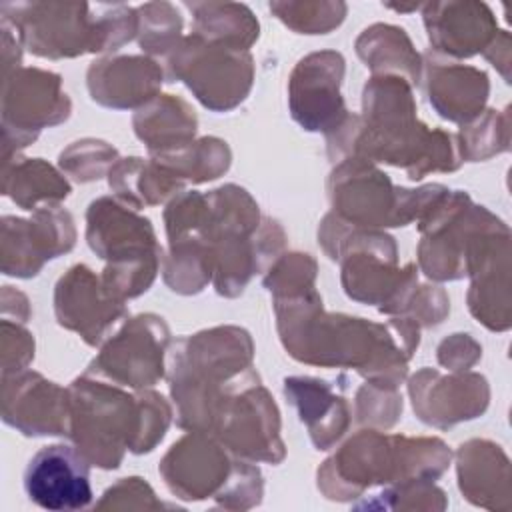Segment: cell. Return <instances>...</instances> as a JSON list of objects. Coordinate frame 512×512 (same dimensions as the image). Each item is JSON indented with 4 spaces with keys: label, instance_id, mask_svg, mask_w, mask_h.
<instances>
[{
    "label": "cell",
    "instance_id": "obj_48",
    "mask_svg": "<svg viewBox=\"0 0 512 512\" xmlns=\"http://www.w3.org/2000/svg\"><path fill=\"white\" fill-rule=\"evenodd\" d=\"M386 8H392V10H396V12H416V10H420L422 6L420 4H412V6H398V4H386Z\"/></svg>",
    "mask_w": 512,
    "mask_h": 512
},
{
    "label": "cell",
    "instance_id": "obj_41",
    "mask_svg": "<svg viewBox=\"0 0 512 512\" xmlns=\"http://www.w3.org/2000/svg\"><path fill=\"white\" fill-rule=\"evenodd\" d=\"M264 478L254 462L238 458L234 472L224 490L214 498L218 508L224 510H250L262 502Z\"/></svg>",
    "mask_w": 512,
    "mask_h": 512
},
{
    "label": "cell",
    "instance_id": "obj_29",
    "mask_svg": "<svg viewBox=\"0 0 512 512\" xmlns=\"http://www.w3.org/2000/svg\"><path fill=\"white\" fill-rule=\"evenodd\" d=\"M72 192L70 182L42 158L12 156L2 162V194L22 210L58 206Z\"/></svg>",
    "mask_w": 512,
    "mask_h": 512
},
{
    "label": "cell",
    "instance_id": "obj_27",
    "mask_svg": "<svg viewBox=\"0 0 512 512\" xmlns=\"http://www.w3.org/2000/svg\"><path fill=\"white\" fill-rule=\"evenodd\" d=\"M132 126L136 138L146 144L148 154L156 156L192 142L198 118L184 98L160 94L136 110Z\"/></svg>",
    "mask_w": 512,
    "mask_h": 512
},
{
    "label": "cell",
    "instance_id": "obj_3",
    "mask_svg": "<svg viewBox=\"0 0 512 512\" xmlns=\"http://www.w3.org/2000/svg\"><path fill=\"white\" fill-rule=\"evenodd\" d=\"M68 400V438L90 466L102 470H116L126 450L152 452L174 416L162 394L148 388L128 392L86 370L68 386Z\"/></svg>",
    "mask_w": 512,
    "mask_h": 512
},
{
    "label": "cell",
    "instance_id": "obj_46",
    "mask_svg": "<svg viewBox=\"0 0 512 512\" xmlns=\"http://www.w3.org/2000/svg\"><path fill=\"white\" fill-rule=\"evenodd\" d=\"M2 76L14 72L16 68H20L22 62V40L18 30L14 28V24L6 18H2Z\"/></svg>",
    "mask_w": 512,
    "mask_h": 512
},
{
    "label": "cell",
    "instance_id": "obj_15",
    "mask_svg": "<svg viewBox=\"0 0 512 512\" xmlns=\"http://www.w3.org/2000/svg\"><path fill=\"white\" fill-rule=\"evenodd\" d=\"M346 60L336 50L306 54L288 78V108L296 124L324 136L348 116L340 86Z\"/></svg>",
    "mask_w": 512,
    "mask_h": 512
},
{
    "label": "cell",
    "instance_id": "obj_31",
    "mask_svg": "<svg viewBox=\"0 0 512 512\" xmlns=\"http://www.w3.org/2000/svg\"><path fill=\"white\" fill-rule=\"evenodd\" d=\"M192 12V32L238 50H250L260 36V24L246 4L186 2Z\"/></svg>",
    "mask_w": 512,
    "mask_h": 512
},
{
    "label": "cell",
    "instance_id": "obj_2",
    "mask_svg": "<svg viewBox=\"0 0 512 512\" xmlns=\"http://www.w3.org/2000/svg\"><path fill=\"white\" fill-rule=\"evenodd\" d=\"M326 154L338 164L346 158L404 168L418 182L434 172L462 166L456 134L428 128L416 114L412 84L394 74L372 76L362 90V114H352L326 134Z\"/></svg>",
    "mask_w": 512,
    "mask_h": 512
},
{
    "label": "cell",
    "instance_id": "obj_13",
    "mask_svg": "<svg viewBox=\"0 0 512 512\" xmlns=\"http://www.w3.org/2000/svg\"><path fill=\"white\" fill-rule=\"evenodd\" d=\"M170 328L158 314L144 312L128 318L108 336L86 372L130 390L158 384L166 376Z\"/></svg>",
    "mask_w": 512,
    "mask_h": 512
},
{
    "label": "cell",
    "instance_id": "obj_7",
    "mask_svg": "<svg viewBox=\"0 0 512 512\" xmlns=\"http://www.w3.org/2000/svg\"><path fill=\"white\" fill-rule=\"evenodd\" d=\"M328 198L332 212L362 228H396L426 218L450 192L444 184L420 188L394 186L390 176L374 162L346 158L328 176Z\"/></svg>",
    "mask_w": 512,
    "mask_h": 512
},
{
    "label": "cell",
    "instance_id": "obj_45",
    "mask_svg": "<svg viewBox=\"0 0 512 512\" xmlns=\"http://www.w3.org/2000/svg\"><path fill=\"white\" fill-rule=\"evenodd\" d=\"M438 364L452 372L470 370L482 358V346L470 334H452L436 348Z\"/></svg>",
    "mask_w": 512,
    "mask_h": 512
},
{
    "label": "cell",
    "instance_id": "obj_20",
    "mask_svg": "<svg viewBox=\"0 0 512 512\" xmlns=\"http://www.w3.org/2000/svg\"><path fill=\"white\" fill-rule=\"evenodd\" d=\"M28 498L54 512L82 510L92 502L90 462L76 446L50 444L40 448L24 470Z\"/></svg>",
    "mask_w": 512,
    "mask_h": 512
},
{
    "label": "cell",
    "instance_id": "obj_30",
    "mask_svg": "<svg viewBox=\"0 0 512 512\" xmlns=\"http://www.w3.org/2000/svg\"><path fill=\"white\" fill-rule=\"evenodd\" d=\"M358 58L370 68L372 76L394 74L406 78L412 88L420 86L422 54L412 46L404 28L392 24H372L354 42Z\"/></svg>",
    "mask_w": 512,
    "mask_h": 512
},
{
    "label": "cell",
    "instance_id": "obj_6",
    "mask_svg": "<svg viewBox=\"0 0 512 512\" xmlns=\"http://www.w3.org/2000/svg\"><path fill=\"white\" fill-rule=\"evenodd\" d=\"M86 242L98 258L106 260L100 274L104 286L122 300L144 294L160 272L164 252L152 222L116 196L90 202Z\"/></svg>",
    "mask_w": 512,
    "mask_h": 512
},
{
    "label": "cell",
    "instance_id": "obj_43",
    "mask_svg": "<svg viewBox=\"0 0 512 512\" xmlns=\"http://www.w3.org/2000/svg\"><path fill=\"white\" fill-rule=\"evenodd\" d=\"M0 340L2 376L26 370V366L34 360V336L24 322L2 318Z\"/></svg>",
    "mask_w": 512,
    "mask_h": 512
},
{
    "label": "cell",
    "instance_id": "obj_8",
    "mask_svg": "<svg viewBox=\"0 0 512 512\" xmlns=\"http://www.w3.org/2000/svg\"><path fill=\"white\" fill-rule=\"evenodd\" d=\"M420 270L438 282L468 276L474 252L490 238L510 228L488 208L478 206L464 190H450L446 198L418 222Z\"/></svg>",
    "mask_w": 512,
    "mask_h": 512
},
{
    "label": "cell",
    "instance_id": "obj_42",
    "mask_svg": "<svg viewBox=\"0 0 512 512\" xmlns=\"http://www.w3.org/2000/svg\"><path fill=\"white\" fill-rule=\"evenodd\" d=\"M96 510H160L164 504L158 500L152 486L140 476L120 478L106 488L102 498L94 504Z\"/></svg>",
    "mask_w": 512,
    "mask_h": 512
},
{
    "label": "cell",
    "instance_id": "obj_33",
    "mask_svg": "<svg viewBox=\"0 0 512 512\" xmlns=\"http://www.w3.org/2000/svg\"><path fill=\"white\" fill-rule=\"evenodd\" d=\"M160 268L162 278L172 292L182 296L200 294L214 276L212 250L196 236L168 242V252L162 256Z\"/></svg>",
    "mask_w": 512,
    "mask_h": 512
},
{
    "label": "cell",
    "instance_id": "obj_1",
    "mask_svg": "<svg viewBox=\"0 0 512 512\" xmlns=\"http://www.w3.org/2000/svg\"><path fill=\"white\" fill-rule=\"evenodd\" d=\"M272 306L280 342L294 360L320 368H354L366 382L398 388L420 346V326L412 318L392 316L380 324L326 312L318 290L274 300Z\"/></svg>",
    "mask_w": 512,
    "mask_h": 512
},
{
    "label": "cell",
    "instance_id": "obj_40",
    "mask_svg": "<svg viewBox=\"0 0 512 512\" xmlns=\"http://www.w3.org/2000/svg\"><path fill=\"white\" fill-rule=\"evenodd\" d=\"M402 394L398 388L364 382L354 396V416L360 426L390 430L402 418Z\"/></svg>",
    "mask_w": 512,
    "mask_h": 512
},
{
    "label": "cell",
    "instance_id": "obj_23",
    "mask_svg": "<svg viewBox=\"0 0 512 512\" xmlns=\"http://www.w3.org/2000/svg\"><path fill=\"white\" fill-rule=\"evenodd\" d=\"M164 82L162 66L150 56H106L88 66L86 86L90 98L106 108H142L156 96Z\"/></svg>",
    "mask_w": 512,
    "mask_h": 512
},
{
    "label": "cell",
    "instance_id": "obj_4",
    "mask_svg": "<svg viewBox=\"0 0 512 512\" xmlns=\"http://www.w3.org/2000/svg\"><path fill=\"white\" fill-rule=\"evenodd\" d=\"M450 460L452 450L440 438L384 434L366 428L352 434L320 464L316 486L328 500L352 502L372 486L438 480Z\"/></svg>",
    "mask_w": 512,
    "mask_h": 512
},
{
    "label": "cell",
    "instance_id": "obj_28",
    "mask_svg": "<svg viewBox=\"0 0 512 512\" xmlns=\"http://www.w3.org/2000/svg\"><path fill=\"white\" fill-rule=\"evenodd\" d=\"M108 186L134 210L158 206L184 190V182L152 158H118L108 172Z\"/></svg>",
    "mask_w": 512,
    "mask_h": 512
},
{
    "label": "cell",
    "instance_id": "obj_34",
    "mask_svg": "<svg viewBox=\"0 0 512 512\" xmlns=\"http://www.w3.org/2000/svg\"><path fill=\"white\" fill-rule=\"evenodd\" d=\"M464 162H482L510 148V114L504 110H484L472 122L460 126L456 134Z\"/></svg>",
    "mask_w": 512,
    "mask_h": 512
},
{
    "label": "cell",
    "instance_id": "obj_44",
    "mask_svg": "<svg viewBox=\"0 0 512 512\" xmlns=\"http://www.w3.org/2000/svg\"><path fill=\"white\" fill-rule=\"evenodd\" d=\"M450 312V298L440 286L418 284L400 316L412 318L420 328L438 326Z\"/></svg>",
    "mask_w": 512,
    "mask_h": 512
},
{
    "label": "cell",
    "instance_id": "obj_24",
    "mask_svg": "<svg viewBox=\"0 0 512 512\" xmlns=\"http://www.w3.org/2000/svg\"><path fill=\"white\" fill-rule=\"evenodd\" d=\"M456 476L470 504L498 512L512 508L510 460L500 444L486 438L462 442L456 450Z\"/></svg>",
    "mask_w": 512,
    "mask_h": 512
},
{
    "label": "cell",
    "instance_id": "obj_39",
    "mask_svg": "<svg viewBox=\"0 0 512 512\" xmlns=\"http://www.w3.org/2000/svg\"><path fill=\"white\" fill-rule=\"evenodd\" d=\"M346 10L344 2H270V12L298 34H328L344 22Z\"/></svg>",
    "mask_w": 512,
    "mask_h": 512
},
{
    "label": "cell",
    "instance_id": "obj_21",
    "mask_svg": "<svg viewBox=\"0 0 512 512\" xmlns=\"http://www.w3.org/2000/svg\"><path fill=\"white\" fill-rule=\"evenodd\" d=\"M420 86L438 116L460 126L484 112L490 94V80L484 70L432 50L422 54Z\"/></svg>",
    "mask_w": 512,
    "mask_h": 512
},
{
    "label": "cell",
    "instance_id": "obj_38",
    "mask_svg": "<svg viewBox=\"0 0 512 512\" xmlns=\"http://www.w3.org/2000/svg\"><path fill=\"white\" fill-rule=\"evenodd\" d=\"M118 158V150L112 144L98 138H82L60 152L58 166L62 174L70 176L78 184H88L108 176Z\"/></svg>",
    "mask_w": 512,
    "mask_h": 512
},
{
    "label": "cell",
    "instance_id": "obj_5",
    "mask_svg": "<svg viewBox=\"0 0 512 512\" xmlns=\"http://www.w3.org/2000/svg\"><path fill=\"white\" fill-rule=\"evenodd\" d=\"M254 342L240 326H214L178 338L170 348L168 382L176 424L206 432L214 406L230 382L252 368Z\"/></svg>",
    "mask_w": 512,
    "mask_h": 512
},
{
    "label": "cell",
    "instance_id": "obj_32",
    "mask_svg": "<svg viewBox=\"0 0 512 512\" xmlns=\"http://www.w3.org/2000/svg\"><path fill=\"white\" fill-rule=\"evenodd\" d=\"M164 168H168L176 178H180L184 184H202L220 178L224 172H228L232 164V152L230 146L216 136H204L194 138L192 142L162 152L156 156H150Z\"/></svg>",
    "mask_w": 512,
    "mask_h": 512
},
{
    "label": "cell",
    "instance_id": "obj_22",
    "mask_svg": "<svg viewBox=\"0 0 512 512\" xmlns=\"http://www.w3.org/2000/svg\"><path fill=\"white\" fill-rule=\"evenodd\" d=\"M422 20L430 50L452 60L482 54L500 32L484 2H428Z\"/></svg>",
    "mask_w": 512,
    "mask_h": 512
},
{
    "label": "cell",
    "instance_id": "obj_11",
    "mask_svg": "<svg viewBox=\"0 0 512 512\" xmlns=\"http://www.w3.org/2000/svg\"><path fill=\"white\" fill-rule=\"evenodd\" d=\"M2 18L20 34L34 56L60 60L100 54L94 4L86 2H2Z\"/></svg>",
    "mask_w": 512,
    "mask_h": 512
},
{
    "label": "cell",
    "instance_id": "obj_36",
    "mask_svg": "<svg viewBox=\"0 0 512 512\" xmlns=\"http://www.w3.org/2000/svg\"><path fill=\"white\" fill-rule=\"evenodd\" d=\"M316 272L318 264L310 254L284 252L270 264L262 284L270 292L272 302L298 298L316 290Z\"/></svg>",
    "mask_w": 512,
    "mask_h": 512
},
{
    "label": "cell",
    "instance_id": "obj_47",
    "mask_svg": "<svg viewBox=\"0 0 512 512\" xmlns=\"http://www.w3.org/2000/svg\"><path fill=\"white\" fill-rule=\"evenodd\" d=\"M482 56L502 74L506 82H510V34L500 30L490 46L482 52Z\"/></svg>",
    "mask_w": 512,
    "mask_h": 512
},
{
    "label": "cell",
    "instance_id": "obj_17",
    "mask_svg": "<svg viewBox=\"0 0 512 512\" xmlns=\"http://www.w3.org/2000/svg\"><path fill=\"white\" fill-rule=\"evenodd\" d=\"M128 314L126 300L114 296L92 268L70 266L54 286L56 322L76 332L88 346H102L112 326Z\"/></svg>",
    "mask_w": 512,
    "mask_h": 512
},
{
    "label": "cell",
    "instance_id": "obj_25",
    "mask_svg": "<svg viewBox=\"0 0 512 512\" xmlns=\"http://www.w3.org/2000/svg\"><path fill=\"white\" fill-rule=\"evenodd\" d=\"M284 396L308 428L316 450H330L348 432L352 412L332 382L316 376H288L284 378Z\"/></svg>",
    "mask_w": 512,
    "mask_h": 512
},
{
    "label": "cell",
    "instance_id": "obj_35",
    "mask_svg": "<svg viewBox=\"0 0 512 512\" xmlns=\"http://www.w3.org/2000/svg\"><path fill=\"white\" fill-rule=\"evenodd\" d=\"M140 48L150 56L170 54L182 40V16L170 2H148L136 8Z\"/></svg>",
    "mask_w": 512,
    "mask_h": 512
},
{
    "label": "cell",
    "instance_id": "obj_16",
    "mask_svg": "<svg viewBox=\"0 0 512 512\" xmlns=\"http://www.w3.org/2000/svg\"><path fill=\"white\" fill-rule=\"evenodd\" d=\"M236 462L238 458L212 434L188 430L162 456L158 472L176 498L200 502L224 490Z\"/></svg>",
    "mask_w": 512,
    "mask_h": 512
},
{
    "label": "cell",
    "instance_id": "obj_19",
    "mask_svg": "<svg viewBox=\"0 0 512 512\" xmlns=\"http://www.w3.org/2000/svg\"><path fill=\"white\" fill-rule=\"evenodd\" d=\"M2 420L24 436H68V388L32 370L2 376Z\"/></svg>",
    "mask_w": 512,
    "mask_h": 512
},
{
    "label": "cell",
    "instance_id": "obj_14",
    "mask_svg": "<svg viewBox=\"0 0 512 512\" xmlns=\"http://www.w3.org/2000/svg\"><path fill=\"white\" fill-rule=\"evenodd\" d=\"M76 244V226L68 210L42 206L32 218L2 216L0 268L6 276L32 278L48 260L70 252Z\"/></svg>",
    "mask_w": 512,
    "mask_h": 512
},
{
    "label": "cell",
    "instance_id": "obj_18",
    "mask_svg": "<svg viewBox=\"0 0 512 512\" xmlns=\"http://www.w3.org/2000/svg\"><path fill=\"white\" fill-rule=\"evenodd\" d=\"M408 394L418 420L438 430L474 420L490 404L488 380L470 370L442 374L436 368H420L408 380Z\"/></svg>",
    "mask_w": 512,
    "mask_h": 512
},
{
    "label": "cell",
    "instance_id": "obj_9",
    "mask_svg": "<svg viewBox=\"0 0 512 512\" xmlns=\"http://www.w3.org/2000/svg\"><path fill=\"white\" fill-rule=\"evenodd\" d=\"M280 430V410L254 366L222 392L206 428L228 452L254 464L284 460L286 446Z\"/></svg>",
    "mask_w": 512,
    "mask_h": 512
},
{
    "label": "cell",
    "instance_id": "obj_37",
    "mask_svg": "<svg viewBox=\"0 0 512 512\" xmlns=\"http://www.w3.org/2000/svg\"><path fill=\"white\" fill-rule=\"evenodd\" d=\"M446 506V492L434 480H406L354 504V510H444Z\"/></svg>",
    "mask_w": 512,
    "mask_h": 512
},
{
    "label": "cell",
    "instance_id": "obj_10",
    "mask_svg": "<svg viewBox=\"0 0 512 512\" xmlns=\"http://www.w3.org/2000/svg\"><path fill=\"white\" fill-rule=\"evenodd\" d=\"M166 76L184 82L188 90L212 112H228L242 104L254 84V58L198 34L184 36L168 54Z\"/></svg>",
    "mask_w": 512,
    "mask_h": 512
},
{
    "label": "cell",
    "instance_id": "obj_26",
    "mask_svg": "<svg viewBox=\"0 0 512 512\" xmlns=\"http://www.w3.org/2000/svg\"><path fill=\"white\" fill-rule=\"evenodd\" d=\"M468 310L488 330L504 332L512 324L510 236L496 240L468 272Z\"/></svg>",
    "mask_w": 512,
    "mask_h": 512
},
{
    "label": "cell",
    "instance_id": "obj_12",
    "mask_svg": "<svg viewBox=\"0 0 512 512\" xmlns=\"http://www.w3.org/2000/svg\"><path fill=\"white\" fill-rule=\"evenodd\" d=\"M2 162L30 146L44 128L70 118L72 102L62 90V76L20 66L2 76Z\"/></svg>",
    "mask_w": 512,
    "mask_h": 512
}]
</instances>
